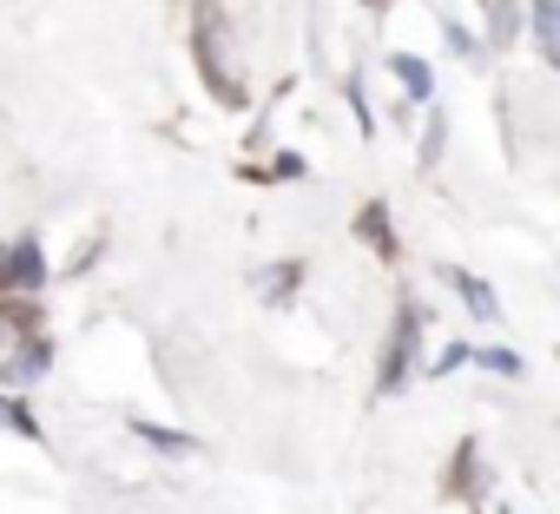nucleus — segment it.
<instances>
[{"instance_id": "obj_7", "label": "nucleus", "mask_w": 560, "mask_h": 514, "mask_svg": "<svg viewBox=\"0 0 560 514\" xmlns=\"http://www.w3.org/2000/svg\"><path fill=\"white\" fill-rule=\"evenodd\" d=\"M514 34H521V8H514V0H488V40L508 47Z\"/></svg>"}, {"instance_id": "obj_6", "label": "nucleus", "mask_w": 560, "mask_h": 514, "mask_svg": "<svg viewBox=\"0 0 560 514\" xmlns=\"http://www.w3.org/2000/svg\"><path fill=\"white\" fill-rule=\"evenodd\" d=\"M448 278H455V291H462V304H468V311H475L481 324H494V291H488V284H481L475 271H448Z\"/></svg>"}, {"instance_id": "obj_4", "label": "nucleus", "mask_w": 560, "mask_h": 514, "mask_svg": "<svg viewBox=\"0 0 560 514\" xmlns=\"http://www.w3.org/2000/svg\"><path fill=\"white\" fill-rule=\"evenodd\" d=\"M357 237L383 257V265H396V257H402V244H396V231H389V205H383V198H370V205L357 211Z\"/></svg>"}, {"instance_id": "obj_1", "label": "nucleus", "mask_w": 560, "mask_h": 514, "mask_svg": "<svg viewBox=\"0 0 560 514\" xmlns=\"http://www.w3.org/2000/svg\"><path fill=\"white\" fill-rule=\"evenodd\" d=\"M191 67H198V80L218 106H231V113L244 106V80H237V60H231V27H224L218 8H198V21H191Z\"/></svg>"}, {"instance_id": "obj_3", "label": "nucleus", "mask_w": 560, "mask_h": 514, "mask_svg": "<svg viewBox=\"0 0 560 514\" xmlns=\"http://www.w3.org/2000/svg\"><path fill=\"white\" fill-rule=\"evenodd\" d=\"M40 278H47V257H40L34 237L0 250V291H40Z\"/></svg>"}, {"instance_id": "obj_12", "label": "nucleus", "mask_w": 560, "mask_h": 514, "mask_svg": "<svg viewBox=\"0 0 560 514\" xmlns=\"http://www.w3.org/2000/svg\"><path fill=\"white\" fill-rule=\"evenodd\" d=\"M0 324H8L14 337H34V330H40V317H34V304H0Z\"/></svg>"}, {"instance_id": "obj_5", "label": "nucleus", "mask_w": 560, "mask_h": 514, "mask_svg": "<svg viewBox=\"0 0 560 514\" xmlns=\"http://www.w3.org/2000/svg\"><path fill=\"white\" fill-rule=\"evenodd\" d=\"M534 40H540V54H547V67H560V0H534Z\"/></svg>"}, {"instance_id": "obj_13", "label": "nucleus", "mask_w": 560, "mask_h": 514, "mask_svg": "<svg viewBox=\"0 0 560 514\" xmlns=\"http://www.w3.org/2000/svg\"><path fill=\"white\" fill-rule=\"evenodd\" d=\"M298 278H304L298 265H277V271H264V297H291V291H298Z\"/></svg>"}, {"instance_id": "obj_8", "label": "nucleus", "mask_w": 560, "mask_h": 514, "mask_svg": "<svg viewBox=\"0 0 560 514\" xmlns=\"http://www.w3.org/2000/svg\"><path fill=\"white\" fill-rule=\"evenodd\" d=\"M396 80H402V93H409V100H429V60L402 54V60H396Z\"/></svg>"}, {"instance_id": "obj_14", "label": "nucleus", "mask_w": 560, "mask_h": 514, "mask_svg": "<svg viewBox=\"0 0 560 514\" xmlns=\"http://www.w3.org/2000/svg\"><path fill=\"white\" fill-rule=\"evenodd\" d=\"M40 370H47V343H34V350H21V357L8 363V376H14V383H21V376H40Z\"/></svg>"}, {"instance_id": "obj_11", "label": "nucleus", "mask_w": 560, "mask_h": 514, "mask_svg": "<svg viewBox=\"0 0 560 514\" xmlns=\"http://www.w3.org/2000/svg\"><path fill=\"white\" fill-rule=\"evenodd\" d=\"M0 422H8L14 435H40V422H34V409H27V402H14V396H0Z\"/></svg>"}, {"instance_id": "obj_15", "label": "nucleus", "mask_w": 560, "mask_h": 514, "mask_svg": "<svg viewBox=\"0 0 560 514\" xmlns=\"http://www.w3.org/2000/svg\"><path fill=\"white\" fill-rule=\"evenodd\" d=\"M481 370H494V376H521V357H514V350H481Z\"/></svg>"}, {"instance_id": "obj_10", "label": "nucleus", "mask_w": 560, "mask_h": 514, "mask_svg": "<svg viewBox=\"0 0 560 514\" xmlns=\"http://www.w3.org/2000/svg\"><path fill=\"white\" fill-rule=\"evenodd\" d=\"M139 435H145L159 455H185V448H191V435H178V429H165V422H139Z\"/></svg>"}, {"instance_id": "obj_2", "label": "nucleus", "mask_w": 560, "mask_h": 514, "mask_svg": "<svg viewBox=\"0 0 560 514\" xmlns=\"http://www.w3.org/2000/svg\"><path fill=\"white\" fill-rule=\"evenodd\" d=\"M416 350H422V304H396V324H389V343H383V370H376V389L383 396L409 389Z\"/></svg>"}, {"instance_id": "obj_16", "label": "nucleus", "mask_w": 560, "mask_h": 514, "mask_svg": "<svg viewBox=\"0 0 560 514\" xmlns=\"http://www.w3.org/2000/svg\"><path fill=\"white\" fill-rule=\"evenodd\" d=\"M442 159V119H429V139H422V172H435Z\"/></svg>"}, {"instance_id": "obj_17", "label": "nucleus", "mask_w": 560, "mask_h": 514, "mask_svg": "<svg viewBox=\"0 0 560 514\" xmlns=\"http://www.w3.org/2000/svg\"><path fill=\"white\" fill-rule=\"evenodd\" d=\"M363 8H389V0H363Z\"/></svg>"}, {"instance_id": "obj_9", "label": "nucleus", "mask_w": 560, "mask_h": 514, "mask_svg": "<svg viewBox=\"0 0 560 514\" xmlns=\"http://www.w3.org/2000/svg\"><path fill=\"white\" fill-rule=\"evenodd\" d=\"M448 488H455V494H481V488H475V442L455 448V462H448Z\"/></svg>"}]
</instances>
